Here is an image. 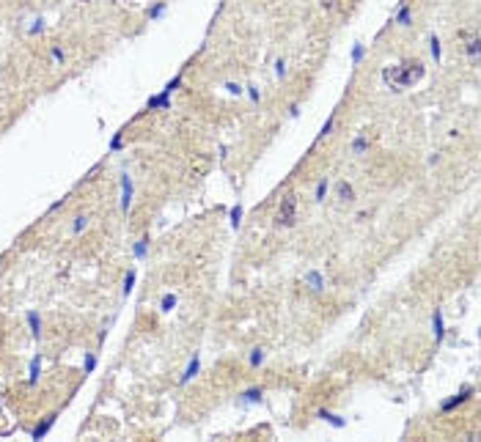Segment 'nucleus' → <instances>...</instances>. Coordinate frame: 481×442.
<instances>
[{
  "instance_id": "9",
  "label": "nucleus",
  "mask_w": 481,
  "mask_h": 442,
  "mask_svg": "<svg viewBox=\"0 0 481 442\" xmlns=\"http://www.w3.org/2000/svg\"><path fill=\"white\" fill-rule=\"evenodd\" d=\"M146 110H171V97L168 94H154L146 99Z\"/></svg>"
},
{
  "instance_id": "39",
  "label": "nucleus",
  "mask_w": 481,
  "mask_h": 442,
  "mask_svg": "<svg viewBox=\"0 0 481 442\" xmlns=\"http://www.w3.org/2000/svg\"><path fill=\"white\" fill-rule=\"evenodd\" d=\"M371 217V212L366 209V212H358V217H355V220H360V223H363V220H369Z\"/></svg>"
},
{
  "instance_id": "37",
  "label": "nucleus",
  "mask_w": 481,
  "mask_h": 442,
  "mask_svg": "<svg viewBox=\"0 0 481 442\" xmlns=\"http://www.w3.org/2000/svg\"><path fill=\"white\" fill-rule=\"evenodd\" d=\"M300 113H303L300 102H291V105H289V119H300Z\"/></svg>"
},
{
  "instance_id": "32",
  "label": "nucleus",
  "mask_w": 481,
  "mask_h": 442,
  "mask_svg": "<svg viewBox=\"0 0 481 442\" xmlns=\"http://www.w3.org/2000/svg\"><path fill=\"white\" fill-rule=\"evenodd\" d=\"M275 80H283L286 77V72H289V63H286V58H275Z\"/></svg>"
},
{
  "instance_id": "6",
  "label": "nucleus",
  "mask_w": 481,
  "mask_h": 442,
  "mask_svg": "<svg viewBox=\"0 0 481 442\" xmlns=\"http://www.w3.org/2000/svg\"><path fill=\"white\" fill-rule=\"evenodd\" d=\"M198 371H201V357H198V355H193V357H190V363H187V368H185V374H181L179 385H187V382H193L195 377H198Z\"/></svg>"
},
{
  "instance_id": "24",
  "label": "nucleus",
  "mask_w": 481,
  "mask_h": 442,
  "mask_svg": "<svg viewBox=\"0 0 481 442\" xmlns=\"http://www.w3.org/2000/svg\"><path fill=\"white\" fill-rule=\"evenodd\" d=\"M132 289H135V269H129L127 275H124V286H121V297L127 299L129 294H132Z\"/></svg>"
},
{
  "instance_id": "21",
  "label": "nucleus",
  "mask_w": 481,
  "mask_h": 442,
  "mask_svg": "<svg viewBox=\"0 0 481 442\" xmlns=\"http://www.w3.org/2000/svg\"><path fill=\"white\" fill-rule=\"evenodd\" d=\"M50 61H53L55 66H63V63H66V53H63L61 44H50Z\"/></svg>"
},
{
  "instance_id": "22",
  "label": "nucleus",
  "mask_w": 481,
  "mask_h": 442,
  "mask_svg": "<svg viewBox=\"0 0 481 442\" xmlns=\"http://www.w3.org/2000/svg\"><path fill=\"white\" fill-rule=\"evenodd\" d=\"M327 190H330V179H327V176H322V179H319V184H316V193H313V201L322 203L325 198H327Z\"/></svg>"
},
{
  "instance_id": "36",
  "label": "nucleus",
  "mask_w": 481,
  "mask_h": 442,
  "mask_svg": "<svg viewBox=\"0 0 481 442\" xmlns=\"http://www.w3.org/2000/svg\"><path fill=\"white\" fill-rule=\"evenodd\" d=\"M121 149H124V132H116L113 141H110V151L116 154V151H121Z\"/></svg>"
},
{
  "instance_id": "4",
  "label": "nucleus",
  "mask_w": 481,
  "mask_h": 442,
  "mask_svg": "<svg viewBox=\"0 0 481 442\" xmlns=\"http://www.w3.org/2000/svg\"><path fill=\"white\" fill-rule=\"evenodd\" d=\"M473 393H476V387H470V385H465V387H462V390H459V393L454 396V399H448V401H443V404H440V409H443V412H454L456 407H462V404H465V401H470V399H473Z\"/></svg>"
},
{
  "instance_id": "38",
  "label": "nucleus",
  "mask_w": 481,
  "mask_h": 442,
  "mask_svg": "<svg viewBox=\"0 0 481 442\" xmlns=\"http://www.w3.org/2000/svg\"><path fill=\"white\" fill-rule=\"evenodd\" d=\"M63 203H66V198H58V201H55L53 206H50V212H58V209H61Z\"/></svg>"
},
{
  "instance_id": "3",
  "label": "nucleus",
  "mask_w": 481,
  "mask_h": 442,
  "mask_svg": "<svg viewBox=\"0 0 481 442\" xmlns=\"http://www.w3.org/2000/svg\"><path fill=\"white\" fill-rule=\"evenodd\" d=\"M132 198H135V184H132V176L129 173H121V198H119V209L127 215L129 206H132Z\"/></svg>"
},
{
  "instance_id": "16",
  "label": "nucleus",
  "mask_w": 481,
  "mask_h": 442,
  "mask_svg": "<svg viewBox=\"0 0 481 442\" xmlns=\"http://www.w3.org/2000/svg\"><path fill=\"white\" fill-rule=\"evenodd\" d=\"M352 154H358V157H363V154H369V149H371V141L366 135H358V137H352Z\"/></svg>"
},
{
  "instance_id": "31",
  "label": "nucleus",
  "mask_w": 481,
  "mask_h": 442,
  "mask_svg": "<svg viewBox=\"0 0 481 442\" xmlns=\"http://www.w3.org/2000/svg\"><path fill=\"white\" fill-rule=\"evenodd\" d=\"M242 203H234L231 206V212H228V220H231V228H239V220H242Z\"/></svg>"
},
{
  "instance_id": "23",
  "label": "nucleus",
  "mask_w": 481,
  "mask_h": 442,
  "mask_svg": "<svg viewBox=\"0 0 481 442\" xmlns=\"http://www.w3.org/2000/svg\"><path fill=\"white\" fill-rule=\"evenodd\" d=\"M149 245H151V239L149 237H143L141 242H135V247H132V259H146V253H149Z\"/></svg>"
},
{
  "instance_id": "20",
  "label": "nucleus",
  "mask_w": 481,
  "mask_h": 442,
  "mask_svg": "<svg viewBox=\"0 0 481 442\" xmlns=\"http://www.w3.org/2000/svg\"><path fill=\"white\" fill-rule=\"evenodd\" d=\"M429 50H432V61H434V63H440V58H443V47H440V36H437V33H429Z\"/></svg>"
},
{
  "instance_id": "19",
  "label": "nucleus",
  "mask_w": 481,
  "mask_h": 442,
  "mask_svg": "<svg viewBox=\"0 0 481 442\" xmlns=\"http://www.w3.org/2000/svg\"><path fill=\"white\" fill-rule=\"evenodd\" d=\"M165 11H168V0H159V3H154L149 11H146V17H149L151 22H157V19L165 17Z\"/></svg>"
},
{
  "instance_id": "8",
  "label": "nucleus",
  "mask_w": 481,
  "mask_h": 442,
  "mask_svg": "<svg viewBox=\"0 0 481 442\" xmlns=\"http://www.w3.org/2000/svg\"><path fill=\"white\" fill-rule=\"evenodd\" d=\"M316 417H319V421H325V423H330L333 429H347L344 417L336 415V412H330V409H316Z\"/></svg>"
},
{
  "instance_id": "7",
  "label": "nucleus",
  "mask_w": 481,
  "mask_h": 442,
  "mask_svg": "<svg viewBox=\"0 0 481 442\" xmlns=\"http://www.w3.org/2000/svg\"><path fill=\"white\" fill-rule=\"evenodd\" d=\"M393 22L396 25H402V28H410L413 25V6L410 3H402L396 9V14H393Z\"/></svg>"
},
{
  "instance_id": "15",
  "label": "nucleus",
  "mask_w": 481,
  "mask_h": 442,
  "mask_svg": "<svg viewBox=\"0 0 481 442\" xmlns=\"http://www.w3.org/2000/svg\"><path fill=\"white\" fill-rule=\"evenodd\" d=\"M39 377H41V355H33V357H31V365H28V382H31V385H36V382H39Z\"/></svg>"
},
{
  "instance_id": "14",
  "label": "nucleus",
  "mask_w": 481,
  "mask_h": 442,
  "mask_svg": "<svg viewBox=\"0 0 481 442\" xmlns=\"http://www.w3.org/2000/svg\"><path fill=\"white\" fill-rule=\"evenodd\" d=\"M336 195H338V201L349 203V201H355V187L349 181H338L336 184Z\"/></svg>"
},
{
  "instance_id": "33",
  "label": "nucleus",
  "mask_w": 481,
  "mask_h": 442,
  "mask_svg": "<svg viewBox=\"0 0 481 442\" xmlns=\"http://www.w3.org/2000/svg\"><path fill=\"white\" fill-rule=\"evenodd\" d=\"M363 55H366V47H363V44L358 41V44L352 47V53H349V58H352V66H358V63L363 61Z\"/></svg>"
},
{
  "instance_id": "26",
  "label": "nucleus",
  "mask_w": 481,
  "mask_h": 442,
  "mask_svg": "<svg viewBox=\"0 0 481 442\" xmlns=\"http://www.w3.org/2000/svg\"><path fill=\"white\" fill-rule=\"evenodd\" d=\"M333 129H336V113H333L330 119H327V121L322 124V129H319V135H316V141H325V137L330 135Z\"/></svg>"
},
{
  "instance_id": "12",
  "label": "nucleus",
  "mask_w": 481,
  "mask_h": 442,
  "mask_svg": "<svg viewBox=\"0 0 481 442\" xmlns=\"http://www.w3.org/2000/svg\"><path fill=\"white\" fill-rule=\"evenodd\" d=\"M264 401V390L261 387H247L239 393V404H261Z\"/></svg>"
},
{
  "instance_id": "13",
  "label": "nucleus",
  "mask_w": 481,
  "mask_h": 442,
  "mask_svg": "<svg viewBox=\"0 0 481 442\" xmlns=\"http://www.w3.org/2000/svg\"><path fill=\"white\" fill-rule=\"evenodd\" d=\"M305 283H308V289L313 291V294H322L325 291V277L319 275V272H308V275H305Z\"/></svg>"
},
{
  "instance_id": "10",
  "label": "nucleus",
  "mask_w": 481,
  "mask_h": 442,
  "mask_svg": "<svg viewBox=\"0 0 481 442\" xmlns=\"http://www.w3.org/2000/svg\"><path fill=\"white\" fill-rule=\"evenodd\" d=\"M55 421H58V415H50L47 421H41V423H39V426H36V429L31 431V439H36V442H39V439H44L47 434H50V429L55 426Z\"/></svg>"
},
{
  "instance_id": "30",
  "label": "nucleus",
  "mask_w": 481,
  "mask_h": 442,
  "mask_svg": "<svg viewBox=\"0 0 481 442\" xmlns=\"http://www.w3.org/2000/svg\"><path fill=\"white\" fill-rule=\"evenodd\" d=\"M97 371V352H88L83 357V374H94Z\"/></svg>"
},
{
  "instance_id": "28",
  "label": "nucleus",
  "mask_w": 481,
  "mask_h": 442,
  "mask_svg": "<svg viewBox=\"0 0 481 442\" xmlns=\"http://www.w3.org/2000/svg\"><path fill=\"white\" fill-rule=\"evenodd\" d=\"M173 308H176V294H163V299H159V311H165V313H168V311H173Z\"/></svg>"
},
{
  "instance_id": "29",
  "label": "nucleus",
  "mask_w": 481,
  "mask_h": 442,
  "mask_svg": "<svg viewBox=\"0 0 481 442\" xmlns=\"http://www.w3.org/2000/svg\"><path fill=\"white\" fill-rule=\"evenodd\" d=\"M245 94H247V99H250L253 105H259V102H261V88L256 83H247L245 85Z\"/></svg>"
},
{
  "instance_id": "1",
  "label": "nucleus",
  "mask_w": 481,
  "mask_h": 442,
  "mask_svg": "<svg viewBox=\"0 0 481 442\" xmlns=\"http://www.w3.org/2000/svg\"><path fill=\"white\" fill-rule=\"evenodd\" d=\"M426 75V66L421 61H404V63H393V66H385L382 69V80L388 83L393 91H404V88L415 85L418 80H424Z\"/></svg>"
},
{
  "instance_id": "27",
  "label": "nucleus",
  "mask_w": 481,
  "mask_h": 442,
  "mask_svg": "<svg viewBox=\"0 0 481 442\" xmlns=\"http://www.w3.org/2000/svg\"><path fill=\"white\" fill-rule=\"evenodd\" d=\"M179 88H181V72H179L176 77H171L168 83H165V88H163V94H168V97H173V94H176Z\"/></svg>"
},
{
  "instance_id": "34",
  "label": "nucleus",
  "mask_w": 481,
  "mask_h": 442,
  "mask_svg": "<svg viewBox=\"0 0 481 442\" xmlns=\"http://www.w3.org/2000/svg\"><path fill=\"white\" fill-rule=\"evenodd\" d=\"M44 28H47V25H44V17H36L33 25L28 28V33H31V36H39V33H44Z\"/></svg>"
},
{
  "instance_id": "11",
  "label": "nucleus",
  "mask_w": 481,
  "mask_h": 442,
  "mask_svg": "<svg viewBox=\"0 0 481 442\" xmlns=\"http://www.w3.org/2000/svg\"><path fill=\"white\" fill-rule=\"evenodd\" d=\"M432 335H434V341L440 343L443 338H446V321H443V313H440V308L432 313Z\"/></svg>"
},
{
  "instance_id": "25",
  "label": "nucleus",
  "mask_w": 481,
  "mask_h": 442,
  "mask_svg": "<svg viewBox=\"0 0 481 442\" xmlns=\"http://www.w3.org/2000/svg\"><path fill=\"white\" fill-rule=\"evenodd\" d=\"M465 53H468L470 58H478V53H481V39H478V36H470V39H468V44H465Z\"/></svg>"
},
{
  "instance_id": "2",
  "label": "nucleus",
  "mask_w": 481,
  "mask_h": 442,
  "mask_svg": "<svg viewBox=\"0 0 481 442\" xmlns=\"http://www.w3.org/2000/svg\"><path fill=\"white\" fill-rule=\"evenodd\" d=\"M275 223H278L281 228H291L297 223V195H283V201H281V215L275 217Z\"/></svg>"
},
{
  "instance_id": "5",
  "label": "nucleus",
  "mask_w": 481,
  "mask_h": 442,
  "mask_svg": "<svg viewBox=\"0 0 481 442\" xmlns=\"http://www.w3.org/2000/svg\"><path fill=\"white\" fill-rule=\"evenodd\" d=\"M25 321H28V330H31L33 341H39L41 338V313L36 311V308H31V311L25 313Z\"/></svg>"
},
{
  "instance_id": "17",
  "label": "nucleus",
  "mask_w": 481,
  "mask_h": 442,
  "mask_svg": "<svg viewBox=\"0 0 481 442\" xmlns=\"http://www.w3.org/2000/svg\"><path fill=\"white\" fill-rule=\"evenodd\" d=\"M88 225H91V217L88 215H75V217H72V237H80Z\"/></svg>"
},
{
  "instance_id": "18",
  "label": "nucleus",
  "mask_w": 481,
  "mask_h": 442,
  "mask_svg": "<svg viewBox=\"0 0 481 442\" xmlns=\"http://www.w3.org/2000/svg\"><path fill=\"white\" fill-rule=\"evenodd\" d=\"M264 360H267L264 346H256V349H250V355H247V365H250V368H261V365H264Z\"/></svg>"
},
{
  "instance_id": "35",
  "label": "nucleus",
  "mask_w": 481,
  "mask_h": 442,
  "mask_svg": "<svg viewBox=\"0 0 481 442\" xmlns=\"http://www.w3.org/2000/svg\"><path fill=\"white\" fill-rule=\"evenodd\" d=\"M223 88H225V91L231 94V97H242V94H245V88L239 85V83H234V80H228V83H225Z\"/></svg>"
}]
</instances>
